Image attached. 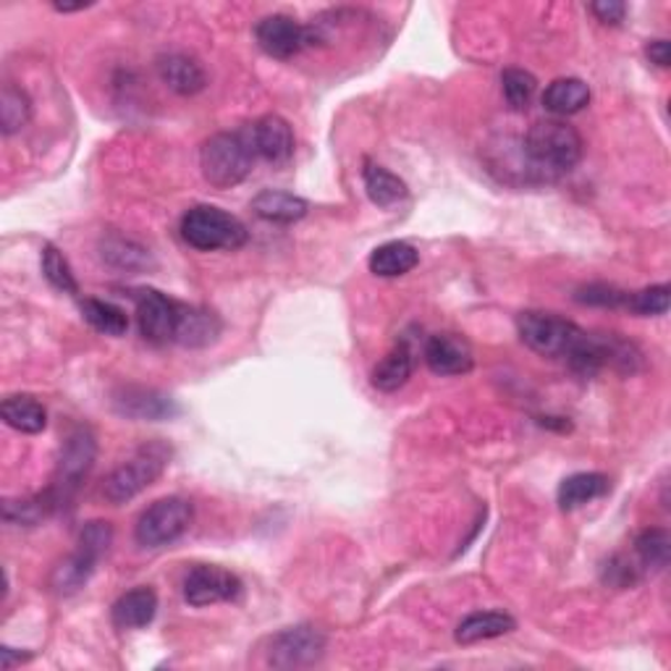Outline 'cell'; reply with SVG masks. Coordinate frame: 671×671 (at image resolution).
Listing matches in <instances>:
<instances>
[{
	"instance_id": "obj_23",
	"label": "cell",
	"mask_w": 671,
	"mask_h": 671,
	"mask_svg": "<svg viewBox=\"0 0 671 671\" xmlns=\"http://www.w3.org/2000/svg\"><path fill=\"white\" fill-rule=\"evenodd\" d=\"M362 182L370 203L378 207H393L410 197V186L404 184V178H399L397 174H391L389 169H383V165L372 161H365Z\"/></svg>"
},
{
	"instance_id": "obj_31",
	"label": "cell",
	"mask_w": 671,
	"mask_h": 671,
	"mask_svg": "<svg viewBox=\"0 0 671 671\" xmlns=\"http://www.w3.org/2000/svg\"><path fill=\"white\" fill-rule=\"evenodd\" d=\"M82 315L102 336H123L129 331V317L116 304L102 300L82 302Z\"/></svg>"
},
{
	"instance_id": "obj_14",
	"label": "cell",
	"mask_w": 671,
	"mask_h": 671,
	"mask_svg": "<svg viewBox=\"0 0 671 671\" xmlns=\"http://www.w3.org/2000/svg\"><path fill=\"white\" fill-rule=\"evenodd\" d=\"M249 140H252L255 155L268 163H286L294 155V131L283 116L268 113L249 127Z\"/></svg>"
},
{
	"instance_id": "obj_30",
	"label": "cell",
	"mask_w": 671,
	"mask_h": 671,
	"mask_svg": "<svg viewBox=\"0 0 671 671\" xmlns=\"http://www.w3.org/2000/svg\"><path fill=\"white\" fill-rule=\"evenodd\" d=\"M32 119V100L22 87L3 85L0 93V129L6 137L22 131Z\"/></svg>"
},
{
	"instance_id": "obj_2",
	"label": "cell",
	"mask_w": 671,
	"mask_h": 671,
	"mask_svg": "<svg viewBox=\"0 0 671 671\" xmlns=\"http://www.w3.org/2000/svg\"><path fill=\"white\" fill-rule=\"evenodd\" d=\"M255 158L249 131H218L199 148V171L213 190H231L252 174Z\"/></svg>"
},
{
	"instance_id": "obj_40",
	"label": "cell",
	"mask_w": 671,
	"mask_h": 671,
	"mask_svg": "<svg viewBox=\"0 0 671 671\" xmlns=\"http://www.w3.org/2000/svg\"><path fill=\"white\" fill-rule=\"evenodd\" d=\"M30 659H32V653H19V650H13V648H0V667H3L6 671L17 667V663L30 661Z\"/></svg>"
},
{
	"instance_id": "obj_13",
	"label": "cell",
	"mask_w": 671,
	"mask_h": 671,
	"mask_svg": "<svg viewBox=\"0 0 671 671\" xmlns=\"http://www.w3.org/2000/svg\"><path fill=\"white\" fill-rule=\"evenodd\" d=\"M425 365L431 368V372L441 378H452V376H465L475 368V355L473 347L467 344V338L456 336V334H435L428 338L425 349Z\"/></svg>"
},
{
	"instance_id": "obj_26",
	"label": "cell",
	"mask_w": 671,
	"mask_h": 671,
	"mask_svg": "<svg viewBox=\"0 0 671 671\" xmlns=\"http://www.w3.org/2000/svg\"><path fill=\"white\" fill-rule=\"evenodd\" d=\"M414 372V357L407 344H399V347H393L389 355H386L380 362L372 368L370 383L376 386L378 391L383 393H393L399 389H404L407 380L412 378Z\"/></svg>"
},
{
	"instance_id": "obj_5",
	"label": "cell",
	"mask_w": 671,
	"mask_h": 671,
	"mask_svg": "<svg viewBox=\"0 0 671 671\" xmlns=\"http://www.w3.org/2000/svg\"><path fill=\"white\" fill-rule=\"evenodd\" d=\"M95 459H98V439H95V433L89 431L87 425L74 428V431L68 433V439L64 441V446H61L53 483L51 488H47L55 509L72 504L76 490L82 488V483H85L87 475L93 473Z\"/></svg>"
},
{
	"instance_id": "obj_20",
	"label": "cell",
	"mask_w": 671,
	"mask_h": 671,
	"mask_svg": "<svg viewBox=\"0 0 671 671\" xmlns=\"http://www.w3.org/2000/svg\"><path fill=\"white\" fill-rule=\"evenodd\" d=\"M255 216L271 224H296L310 213L307 199L292 195V192L281 190H262L258 197L252 199Z\"/></svg>"
},
{
	"instance_id": "obj_4",
	"label": "cell",
	"mask_w": 671,
	"mask_h": 671,
	"mask_svg": "<svg viewBox=\"0 0 671 671\" xmlns=\"http://www.w3.org/2000/svg\"><path fill=\"white\" fill-rule=\"evenodd\" d=\"M182 239L197 252H216V249H239L247 245L249 231L237 216L213 205H197L186 210L178 224Z\"/></svg>"
},
{
	"instance_id": "obj_21",
	"label": "cell",
	"mask_w": 671,
	"mask_h": 671,
	"mask_svg": "<svg viewBox=\"0 0 671 671\" xmlns=\"http://www.w3.org/2000/svg\"><path fill=\"white\" fill-rule=\"evenodd\" d=\"M608 490H612V480L604 473H577L564 477L556 490V501L564 511H572L606 496Z\"/></svg>"
},
{
	"instance_id": "obj_22",
	"label": "cell",
	"mask_w": 671,
	"mask_h": 671,
	"mask_svg": "<svg viewBox=\"0 0 671 671\" xmlns=\"http://www.w3.org/2000/svg\"><path fill=\"white\" fill-rule=\"evenodd\" d=\"M591 102V87L577 76L553 79L543 93V108L553 116H574Z\"/></svg>"
},
{
	"instance_id": "obj_25",
	"label": "cell",
	"mask_w": 671,
	"mask_h": 671,
	"mask_svg": "<svg viewBox=\"0 0 671 671\" xmlns=\"http://www.w3.org/2000/svg\"><path fill=\"white\" fill-rule=\"evenodd\" d=\"M418 262L420 252L410 241H386V245L372 249L368 266L380 279H399V275L410 273Z\"/></svg>"
},
{
	"instance_id": "obj_41",
	"label": "cell",
	"mask_w": 671,
	"mask_h": 671,
	"mask_svg": "<svg viewBox=\"0 0 671 671\" xmlns=\"http://www.w3.org/2000/svg\"><path fill=\"white\" fill-rule=\"evenodd\" d=\"M89 6L93 3H53V9L61 13H72V11H85V9H89Z\"/></svg>"
},
{
	"instance_id": "obj_37",
	"label": "cell",
	"mask_w": 671,
	"mask_h": 671,
	"mask_svg": "<svg viewBox=\"0 0 671 671\" xmlns=\"http://www.w3.org/2000/svg\"><path fill=\"white\" fill-rule=\"evenodd\" d=\"M574 300H577L580 304H587V307L619 310L627 304V292L612 286V283H587V286L574 292Z\"/></svg>"
},
{
	"instance_id": "obj_35",
	"label": "cell",
	"mask_w": 671,
	"mask_h": 671,
	"mask_svg": "<svg viewBox=\"0 0 671 671\" xmlns=\"http://www.w3.org/2000/svg\"><path fill=\"white\" fill-rule=\"evenodd\" d=\"M110 545H113V524L106 520H93L82 528L76 551L85 553L95 564H100V559L110 551Z\"/></svg>"
},
{
	"instance_id": "obj_10",
	"label": "cell",
	"mask_w": 671,
	"mask_h": 671,
	"mask_svg": "<svg viewBox=\"0 0 671 671\" xmlns=\"http://www.w3.org/2000/svg\"><path fill=\"white\" fill-rule=\"evenodd\" d=\"M255 40H258L260 51L268 53L271 58L289 61L300 55L304 47H313V30L286 17V13H273V17L260 19L255 26Z\"/></svg>"
},
{
	"instance_id": "obj_7",
	"label": "cell",
	"mask_w": 671,
	"mask_h": 671,
	"mask_svg": "<svg viewBox=\"0 0 671 671\" xmlns=\"http://www.w3.org/2000/svg\"><path fill=\"white\" fill-rule=\"evenodd\" d=\"M195 520V507L192 501H186L182 496H169L158 498L155 504H150L142 511V517L137 520L134 528V541L142 549H165V545L176 543L186 530L192 528Z\"/></svg>"
},
{
	"instance_id": "obj_16",
	"label": "cell",
	"mask_w": 671,
	"mask_h": 671,
	"mask_svg": "<svg viewBox=\"0 0 671 671\" xmlns=\"http://www.w3.org/2000/svg\"><path fill=\"white\" fill-rule=\"evenodd\" d=\"M224 323L213 310L205 307H186L182 304V315H178L176 328V344L190 349H203L218 342Z\"/></svg>"
},
{
	"instance_id": "obj_38",
	"label": "cell",
	"mask_w": 671,
	"mask_h": 671,
	"mask_svg": "<svg viewBox=\"0 0 671 671\" xmlns=\"http://www.w3.org/2000/svg\"><path fill=\"white\" fill-rule=\"evenodd\" d=\"M591 11L600 24L612 26H619L627 17V6L619 3V0H596V3H591Z\"/></svg>"
},
{
	"instance_id": "obj_39",
	"label": "cell",
	"mask_w": 671,
	"mask_h": 671,
	"mask_svg": "<svg viewBox=\"0 0 671 671\" xmlns=\"http://www.w3.org/2000/svg\"><path fill=\"white\" fill-rule=\"evenodd\" d=\"M646 55L648 61L653 66L659 68H669L671 64V47H669V40H653V43L646 45Z\"/></svg>"
},
{
	"instance_id": "obj_11",
	"label": "cell",
	"mask_w": 671,
	"mask_h": 671,
	"mask_svg": "<svg viewBox=\"0 0 671 671\" xmlns=\"http://www.w3.org/2000/svg\"><path fill=\"white\" fill-rule=\"evenodd\" d=\"M241 580L234 572L216 564H199L184 577L186 604L203 608L224 600H237L241 596Z\"/></svg>"
},
{
	"instance_id": "obj_8",
	"label": "cell",
	"mask_w": 671,
	"mask_h": 671,
	"mask_svg": "<svg viewBox=\"0 0 671 671\" xmlns=\"http://www.w3.org/2000/svg\"><path fill=\"white\" fill-rule=\"evenodd\" d=\"M325 656V635L315 625H296L281 629L268 640V667L307 669Z\"/></svg>"
},
{
	"instance_id": "obj_9",
	"label": "cell",
	"mask_w": 671,
	"mask_h": 671,
	"mask_svg": "<svg viewBox=\"0 0 671 671\" xmlns=\"http://www.w3.org/2000/svg\"><path fill=\"white\" fill-rule=\"evenodd\" d=\"M137 304V323L144 342L163 347V344L176 342L178 315H182V302H174L158 289H137L131 292Z\"/></svg>"
},
{
	"instance_id": "obj_34",
	"label": "cell",
	"mask_w": 671,
	"mask_h": 671,
	"mask_svg": "<svg viewBox=\"0 0 671 671\" xmlns=\"http://www.w3.org/2000/svg\"><path fill=\"white\" fill-rule=\"evenodd\" d=\"M671 304V286L669 283H656V286L640 289V292L627 294L625 307L629 313L640 315V317H659L669 313Z\"/></svg>"
},
{
	"instance_id": "obj_17",
	"label": "cell",
	"mask_w": 671,
	"mask_h": 671,
	"mask_svg": "<svg viewBox=\"0 0 671 671\" xmlns=\"http://www.w3.org/2000/svg\"><path fill=\"white\" fill-rule=\"evenodd\" d=\"M158 614V593L148 585L134 587L123 593L110 608V619L119 629H142L148 627Z\"/></svg>"
},
{
	"instance_id": "obj_33",
	"label": "cell",
	"mask_w": 671,
	"mask_h": 671,
	"mask_svg": "<svg viewBox=\"0 0 671 671\" xmlns=\"http://www.w3.org/2000/svg\"><path fill=\"white\" fill-rule=\"evenodd\" d=\"M40 266H43V275L53 289H58V292L64 294H79V283L74 279L72 266H68V260L64 258V252H61L58 247L45 245Z\"/></svg>"
},
{
	"instance_id": "obj_19",
	"label": "cell",
	"mask_w": 671,
	"mask_h": 671,
	"mask_svg": "<svg viewBox=\"0 0 671 671\" xmlns=\"http://www.w3.org/2000/svg\"><path fill=\"white\" fill-rule=\"evenodd\" d=\"M515 629H517V621H515V617H509V614L475 612L459 621L454 638L459 646H475V642H483V640L504 638V635L515 632Z\"/></svg>"
},
{
	"instance_id": "obj_18",
	"label": "cell",
	"mask_w": 671,
	"mask_h": 671,
	"mask_svg": "<svg viewBox=\"0 0 671 671\" xmlns=\"http://www.w3.org/2000/svg\"><path fill=\"white\" fill-rule=\"evenodd\" d=\"M100 258L108 262V266L119 268V271L127 273H142L152 268V255L148 247H142L140 241L123 237V234L110 231L100 239Z\"/></svg>"
},
{
	"instance_id": "obj_1",
	"label": "cell",
	"mask_w": 671,
	"mask_h": 671,
	"mask_svg": "<svg viewBox=\"0 0 671 671\" xmlns=\"http://www.w3.org/2000/svg\"><path fill=\"white\" fill-rule=\"evenodd\" d=\"M583 150L585 142L580 131L559 119L532 123L522 140L524 169L541 182H553L577 169V163L583 161Z\"/></svg>"
},
{
	"instance_id": "obj_29",
	"label": "cell",
	"mask_w": 671,
	"mask_h": 671,
	"mask_svg": "<svg viewBox=\"0 0 671 671\" xmlns=\"http://www.w3.org/2000/svg\"><path fill=\"white\" fill-rule=\"evenodd\" d=\"M635 556L642 570L661 572L669 566L671 556V538L663 528H646L635 538Z\"/></svg>"
},
{
	"instance_id": "obj_3",
	"label": "cell",
	"mask_w": 671,
	"mask_h": 671,
	"mask_svg": "<svg viewBox=\"0 0 671 671\" xmlns=\"http://www.w3.org/2000/svg\"><path fill=\"white\" fill-rule=\"evenodd\" d=\"M171 465V446H165L163 441H150L137 448L123 465H119L106 477L102 483V496L113 507L129 504L131 498H137L144 488H150L165 473V467Z\"/></svg>"
},
{
	"instance_id": "obj_36",
	"label": "cell",
	"mask_w": 671,
	"mask_h": 671,
	"mask_svg": "<svg viewBox=\"0 0 671 671\" xmlns=\"http://www.w3.org/2000/svg\"><path fill=\"white\" fill-rule=\"evenodd\" d=\"M600 580H604V585L608 587L627 591V587L640 583V566L629 562V556H625V553H617V556H612L600 566Z\"/></svg>"
},
{
	"instance_id": "obj_32",
	"label": "cell",
	"mask_w": 671,
	"mask_h": 671,
	"mask_svg": "<svg viewBox=\"0 0 671 671\" xmlns=\"http://www.w3.org/2000/svg\"><path fill=\"white\" fill-rule=\"evenodd\" d=\"M501 89L507 106L511 110H517V113H522V110L530 108L532 98H535L538 82L535 76L524 72V68H507V72L501 74Z\"/></svg>"
},
{
	"instance_id": "obj_28",
	"label": "cell",
	"mask_w": 671,
	"mask_h": 671,
	"mask_svg": "<svg viewBox=\"0 0 671 671\" xmlns=\"http://www.w3.org/2000/svg\"><path fill=\"white\" fill-rule=\"evenodd\" d=\"M55 504L51 494H40L34 498H6L3 501V520L9 524H17V528H34V524H40L47 517L53 515Z\"/></svg>"
},
{
	"instance_id": "obj_12",
	"label": "cell",
	"mask_w": 671,
	"mask_h": 671,
	"mask_svg": "<svg viewBox=\"0 0 671 671\" xmlns=\"http://www.w3.org/2000/svg\"><path fill=\"white\" fill-rule=\"evenodd\" d=\"M113 410L129 420H174L182 407L169 393L155 389H142V386H127L113 393Z\"/></svg>"
},
{
	"instance_id": "obj_24",
	"label": "cell",
	"mask_w": 671,
	"mask_h": 671,
	"mask_svg": "<svg viewBox=\"0 0 671 671\" xmlns=\"http://www.w3.org/2000/svg\"><path fill=\"white\" fill-rule=\"evenodd\" d=\"M0 418H3V423L13 428V431L26 435L43 433L47 425L45 407L34 397H26V393H17V397L3 399V404H0Z\"/></svg>"
},
{
	"instance_id": "obj_27",
	"label": "cell",
	"mask_w": 671,
	"mask_h": 671,
	"mask_svg": "<svg viewBox=\"0 0 671 671\" xmlns=\"http://www.w3.org/2000/svg\"><path fill=\"white\" fill-rule=\"evenodd\" d=\"M98 564L93 559H87L85 553L74 551L66 562H61L51 574V587L58 596H74L76 591H82L89 583Z\"/></svg>"
},
{
	"instance_id": "obj_6",
	"label": "cell",
	"mask_w": 671,
	"mask_h": 671,
	"mask_svg": "<svg viewBox=\"0 0 671 671\" xmlns=\"http://www.w3.org/2000/svg\"><path fill=\"white\" fill-rule=\"evenodd\" d=\"M517 331L535 355L551 359H570L585 336L577 323L556 313H541V310H528V313L517 315Z\"/></svg>"
},
{
	"instance_id": "obj_15",
	"label": "cell",
	"mask_w": 671,
	"mask_h": 671,
	"mask_svg": "<svg viewBox=\"0 0 671 671\" xmlns=\"http://www.w3.org/2000/svg\"><path fill=\"white\" fill-rule=\"evenodd\" d=\"M158 76L171 93L182 95V98H192V95L203 93L207 87L205 68L197 64L192 55L186 53H169L158 58Z\"/></svg>"
}]
</instances>
